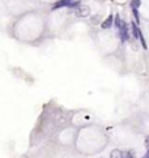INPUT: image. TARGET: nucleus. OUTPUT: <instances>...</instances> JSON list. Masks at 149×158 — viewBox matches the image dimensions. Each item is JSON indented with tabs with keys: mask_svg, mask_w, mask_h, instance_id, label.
I'll use <instances>...</instances> for the list:
<instances>
[{
	"mask_svg": "<svg viewBox=\"0 0 149 158\" xmlns=\"http://www.w3.org/2000/svg\"><path fill=\"white\" fill-rule=\"evenodd\" d=\"M123 158H135V156H133V153L127 152V153H124V156H123Z\"/></svg>",
	"mask_w": 149,
	"mask_h": 158,
	"instance_id": "nucleus-8",
	"label": "nucleus"
},
{
	"mask_svg": "<svg viewBox=\"0 0 149 158\" xmlns=\"http://www.w3.org/2000/svg\"><path fill=\"white\" fill-rule=\"evenodd\" d=\"M137 38L140 39L143 48H147V43H145V39H144V37H143V33H141V30H139V37H137Z\"/></svg>",
	"mask_w": 149,
	"mask_h": 158,
	"instance_id": "nucleus-6",
	"label": "nucleus"
},
{
	"mask_svg": "<svg viewBox=\"0 0 149 158\" xmlns=\"http://www.w3.org/2000/svg\"><path fill=\"white\" fill-rule=\"evenodd\" d=\"M67 1H68V3H72V1H73V0H67Z\"/></svg>",
	"mask_w": 149,
	"mask_h": 158,
	"instance_id": "nucleus-10",
	"label": "nucleus"
},
{
	"mask_svg": "<svg viewBox=\"0 0 149 158\" xmlns=\"http://www.w3.org/2000/svg\"><path fill=\"white\" fill-rule=\"evenodd\" d=\"M70 3L67 1V0H60V1H58L55 3V4L52 5V10H55V9H59V8H63V7H67Z\"/></svg>",
	"mask_w": 149,
	"mask_h": 158,
	"instance_id": "nucleus-3",
	"label": "nucleus"
},
{
	"mask_svg": "<svg viewBox=\"0 0 149 158\" xmlns=\"http://www.w3.org/2000/svg\"><path fill=\"white\" fill-rule=\"evenodd\" d=\"M118 29H119V37H121L122 42H126L128 39V29H127V25L123 22Z\"/></svg>",
	"mask_w": 149,
	"mask_h": 158,
	"instance_id": "nucleus-1",
	"label": "nucleus"
},
{
	"mask_svg": "<svg viewBox=\"0 0 149 158\" xmlns=\"http://www.w3.org/2000/svg\"><path fill=\"white\" fill-rule=\"evenodd\" d=\"M112 21H114V17H112V16H109L107 19L102 22V25H101V28H102V29H109V28H111Z\"/></svg>",
	"mask_w": 149,
	"mask_h": 158,
	"instance_id": "nucleus-2",
	"label": "nucleus"
},
{
	"mask_svg": "<svg viewBox=\"0 0 149 158\" xmlns=\"http://www.w3.org/2000/svg\"><path fill=\"white\" fill-rule=\"evenodd\" d=\"M131 26H132V34H133V37L137 38V37H139V30H140V29L137 28L136 22H132V24H131Z\"/></svg>",
	"mask_w": 149,
	"mask_h": 158,
	"instance_id": "nucleus-5",
	"label": "nucleus"
},
{
	"mask_svg": "<svg viewBox=\"0 0 149 158\" xmlns=\"http://www.w3.org/2000/svg\"><path fill=\"white\" fill-rule=\"evenodd\" d=\"M141 158H149V150H148L147 153H145V156H144V157H141Z\"/></svg>",
	"mask_w": 149,
	"mask_h": 158,
	"instance_id": "nucleus-9",
	"label": "nucleus"
},
{
	"mask_svg": "<svg viewBox=\"0 0 149 158\" xmlns=\"http://www.w3.org/2000/svg\"><path fill=\"white\" fill-rule=\"evenodd\" d=\"M139 5H140V0H132L131 1V7L132 8H139Z\"/></svg>",
	"mask_w": 149,
	"mask_h": 158,
	"instance_id": "nucleus-7",
	"label": "nucleus"
},
{
	"mask_svg": "<svg viewBox=\"0 0 149 158\" xmlns=\"http://www.w3.org/2000/svg\"><path fill=\"white\" fill-rule=\"evenodd\" d=\"M110 158H123V153L119 149H114L110 153Z\"/></svg>",
	"mask_w": 149,
	"mask_h": 158,
	"instance_id": "nucleus-4",
	"label": "nucleus"
}]
</instances>
